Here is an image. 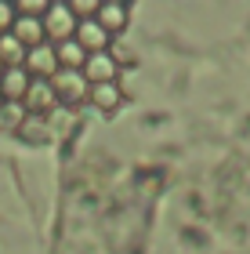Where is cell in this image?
<instances>
[{
  "instance_id": "cell-1",
  "label": "cell",
  "mask_w": 250,
  "mask_h": 254,
  "mask_svg": "<svg viewBox=\"0 0 250 254\" xmlns=\"http://www.w3.org/2000/svg\"><path fill=\"white\" fill-rule=\"evenodd\" d=\"M54 87V98L62 102V106H84V102L91 98V84L84 76V69H58L51 80Z\"/></svg>"
},
{
  "instance_id": "cell-3",
  "label": "cell",
  "mask_w": 250,
  "mask_h": 254,
  "mask_svg": "<svg viewBox=\"0 0 250 254\" xmlns=\"http://www.w3.org/2000/svg\"><path fill=\"white\" fill-rule=\"evenodd\" d=\"M84 76H87V84H91V87H95V84H116L120 65H116V59H109V51H101V55H87V62H84Z\"/></svg>"
},
{
  "instance_id": "cell-5",
  "label": "cell",
  "mask_w": 250,
  "mask_h": 254,
  "mask_svg": "<svg viewBox=\"0 0 250 254\" xmlns=\"http://www.w3.org/2000/svg\"><path fill=\"white\" fill-rule=\"evenodd\" d=\"M95 22L109 33V37H116V33H120L123 26H127V7H120V4H98Z\"/></svg>"
},
{
  "instance_id": "cell-7",
  "label": "cell",
  "mask_w": 250,
  "mask_h": 254,
  "mask_svg": "<svg viewBox=\"0 0 250 254\" xmlns=\"http://www.w3.org/2000/svg\"><path fill=\"white\" fill-rule=\"evenodd\" d=\"M54 55H58V65H62V69H84V62H87V51H84L76 40L54 44Z\"/></svg>"
},
{
  "instance_id": "cell-6",
  "label": "cell",
  "mask_w": 250,
  "mask_h": 254,
  "mask_svg": "<svg viewBox=\"0 0 250 254\" xmlns=\"http://www.w3.org/2000/svg\"><path fill=\"white\" fill-rule=\"evenodd\" d=\"M87 102H95L98 109H105V113H112L123 102V91H120V84H95L91 87V98Z\"/></svg>"
},
{
  "instance_id": "cell-2",
  "label": "cell",
  "mask_w": 250,
  "mask_h": 254,
  "mask_svg": "<svg viewBox=\"0 0 250 254\" xmlns=\"http://www.w3.org/2000/svg\"><path fill=\"white\" fill-rule=\"evenodd\" d=\"M76 15L69 11V4H51L48 15H44V33H48V44H65L76 37Z\"/></svg>"
},
{
  "instance_id": "cell-4",
  "label": "cell",
  "mask_w": 250,
  "mask_h": 254,
  "mask_svg": "<svg viewBox=\"0 0 250 254\" xmlns=\"http://www.w3.org/2000/svg\"><path fill=\"white\" fill-rule=\"evenodd\" d=\"M73 40L80 44V48H84L87 55H101V51H109V44H112V37L98 26L95 18L80 22V26H76V37H73Z\"/></svg>"
}]
</instances>
